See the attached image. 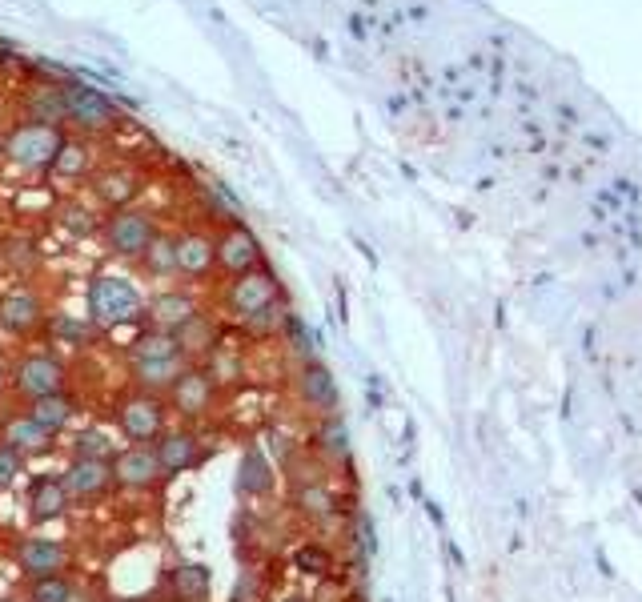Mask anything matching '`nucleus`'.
Wrapping results in <instances>:
<instances>
[{
  "mask_svg": "<svg viewBox=\"0 0 642 602\" xmlns=\"http://www.w3.org/2000/svg\"><path fill=\"white\" fill-rule=\"evenodd\" d=\"M165 402L181 422H201L217 406V382H213V374L205 366H189L177 378V386L165 394Z\"/></svg>",
  "mask_w": 642,
  "mask_h": 602,
  "instance_id": "6e6552de",
  "label": "nucleus"
},
{
  "mask_svg": "<svg viewBox=\"0 0 642 602\" xmlns=\"http://www.w3.org/2000/svg\"><path fill=\"white\" fill-rule=\"evenodd\" d=\"M197 314H201V306L185 289H161L157 297H149V306H145V322L153 330H165V334H181Z\"/></svg>",
  "mask_w": 642,
  "mask_h": 602,
  "instance_id": "4468645a",
  "label": "nucleus"
},
{
  "mask_svg": "<svg viewBox=\"0 0 642 602\" xmlns=\"http://www.w3.org/2000/svg\"><path fill=\"white\" fill-rule=\"evenodd\" d=\"M157 217L149 209H137V205H125V209H113L101 225V237H105V249L121 261H141L145 249L157 241Z\"/></svg>",
  "mask_w": 642,
  "mask_h": 602,
  "instance_id": "7ed1b4c3",
  "label": "nucleus"
},
{
  "mask_svg": "<svg viewBox=\"0 0 642 602\" xmlns=\"http://www.w3.org/2000/svg\"><path fill=\"white\" fill-rule=\"evenodd\" d=\"M65 125L77 133V137H93V133H105L117 125V105L105 89H93V85H65Z\"/></svg>",
  "mask_w": 642,
  "mask_h": 602,
  "instance_id": "423d86ee",
  "label": "nucleus"
},
{
  "mask_svg": "<svg viewBox=\"0 0 642 602\" xmlns=\"http://www.w3.org/2000/svg\"><path fill=\"white\" fill-rule=\"evenodd\" d=\"M21 466H25V454H17L13 446L0 442V490H9L21 478Z\"/></svg>",
  "mask_w": 642,
  "mask_h": 602,
  "instance_id": "ea45409f",
  "label": "nucleus"
},
{
  "mask_svg": "<svg viewBox=\"0 0 642 602\" xmlns=\"http://www.w3.org/2000/svg\"><path fill=\"white\" fill-rule=\"evenodd\" d=\"M65 382H69V370L53 354H25L13 366V390L29 402L49 398V394H65Z\"/></svg>",
  "mask_w": 642,
  "mask_h": 602,
  "instance_id": "0eeeda50",
  "label": "nucleus"
},
{
  "mask_svg": "<svg viewBox=\"0 0 642 602\" xmlns=\"http://www.w3.org/2000/svg\"><path fill=\"white\" fill-rule=\"evenodd\" d=\"M293 506H297V514L309 518V522H330V518L342 510V498H338V490H334L330 482L309 478V482H301V486L293 490Z\"/></svg>",
  "mask_w": 642,
  "mask_h": 602,
  "instance_id": "4be33fe9",
  "label": "nucleus"
},
{
  "mask_svg": "<svg viewBox=\"0 0 642 602\" xmlns=\"http://www.w3.org/2000/svg\"><path fill=\"white\" fill-rule=\"evenodd\" d=\"M0 257H5V265H13L17 273H29L37 265V241L33 237H9Z\"/></svg>",
  "mask_w": 642,
  "mask_h": 602,
  "instance_id": "e433bc0d",
  "label": "nucleus"
},
{
  "mask_svg": "<svg viewBox=\"0 0 642 602\" xmlns=\"http://www.w3.org/2000/svg\"><path fill=\"white\" fill-rule=\"evenodd\" d=\"M293 566L301 574H309V578H326V574H334V554H330V546H321V542H305V546L293 550Z\"/></svg>",
  "mask_w": 642,
  "mask_h": 602,
  "instance_id": "473e14b6",
  "label": "nucleus"
},
{
  "mask_svg": "<svg viewBox=\"0 0 642 602\" xmlns=\"http://www.w3.org/2000/svg\"><path fill=\"white\" fill-rule=\"evenodd\" d=\"M153 450H157V458H161L165 478H169V474H185V470H193V466L205 458L201 438H197L189 426H169V430L153 442Z\"/></svg>",
  "mask_w": 642,
  "mask_h": 602,
  "instance_id": "dca6fc26",
  "label": "nucleus"
},
{
  "mask_svg": "<svg viewBox=\"0 0 642 602\" xmlns=\"http://www.w3.org/2000/svg\"><path fill=\"white\" fill-rule=\"evenodd\" d=\"M61 229H65L69 237H93V233H97V213H93L89 205H81V201H65V209H61Z\"/></svg>",
  "mask_w": 642,
  "mask_h": 602,
  "instance_id": "f704fd0d",
  "label": "nucleus"
},
{
  "mask_svg": "<svg viewBox=\"0 0 642 602\" xmlns=\"http://www.w3.org/2000/svg\"><path fill=\"white\" fill-rule=\"evenodd\" d=\"M177 354H185L181 350V342H177V334H165V330H145V334H137L133 338V346H129V362H145V358H177Z\"/></svg>",
  "mask_w": 642,
  "mask_h": 602,
  "instance_id": "c756f323",
  "label": "nucleus"
},
{
  "mask_svg": "<svg viewBox=\"0 0 642 602\" xmlns=\"http://www.w3.org/2000/svg\"><path fill=\"white\" fill-rule=\"evenodd\" d=\"M141 269L149 273V277H157V281H165V277H181V269H177V237L173 233H157V241L145 249V257H141Z\"/></svg>",
  "mask_w": 642,
  "mask_h": 602,
  "instance_id": "c85d7f7f",
  "label": "nucleus"
},
{
  "mask_svg": "<svg viewBox=\"0 0 642 602\" xmlns=\"http://www.w3.org/2000/svg\"><path fill=\"white\" fill-rule=\"evenodd\" d=\"M313 446L326 462H346L350 458V430L342 422V414H326L317 422V434H313Z\"/></svg>",
  "mask_w": 642,
  "mask_h": 602,
  "instance_id": "cd10ccee",
  "label": "nucleus"
},
{
  "mask_svg": "<svg viewBox=\"0 0 642 602\" xmlns=\"http://www.w3.org/2000/svg\"><path fill=\"white\" fill-rule=\"evenodd\" d=\"M73 454L77 458H101V462H113L117 458V446L105 430H81L77 442H73Z\"/></svg>",
  "mask_w": 642,
  "mask_h": 602,
  "instance_id": "c9c22d12",
  "label": "nucleus"
},
{
  "mask_svg": "<svg viewBox=\"0 0 642 602\" xmlns=\"http://www.w3.org/2000/svg\"><path fill=\"white\" fill-rule=\"evenodd\" d=\"M0 442L13 446V450L25 454V458H33V454H49V450H53V430H45V426L25 410V414L5 418V426H0Z\"/></svg>",
  "mask_w": 642,
  "mask_h": 602,
  "instance_id": "412c9836",
  "label": "nucleus"
},
{
  "mask_svg": "<svg viewBox=\"0 0 642 602\" xmlns=\"http://www.w3.org/2000/svg\"><path fill=\"white\" fill-rule=\"evenodd\" d=\"M354 546H358L366 558L378 550V534H374V518H370V514H358V518H354Z\"/></svg>",
  "mask_w": 642,
  "mask_h": 602,
  "instance_id": "a19ab883",
  "label": "nucleus"
},
{
  "mask_svg": "<svg viewBox=\"0 0 642 602\" xmlns=\"http://www.w3.org/2000/svg\"><path fill=\"white\" fill-rule=\"evenodd\" d=\"M17 566L29 578H45V574H65L73 566V550L57 538H21L17 546Z\"/></svg>",
  "mask_w": 642,
  "mask_h": 602,
  "instance_id": "2eb2a0df",
  "label": "nucleus"
},
{
  "mask_svg": "<svg viewBox=\"0 0 642 602\" xmlns=\"http://www.w3.org/2000/svg\"><path fill=\"white\" fill-rule=\"evenodd\" d=\"M285 338H289V350H293L301 362H317L313 334H309V326H305L297 314H289V318H285Z\"/></svg>",
  "mask_w": 642,
  "mask_h": 602,
  "instance_id": "4c0bfd02",
  "label": "nucleus"
},
{
  "mask_svg": "<svg viewBox=\"0 0 642 602\" xmlns=\"http://www.w3.org/2000/svg\"><path fill=\"white\" fill-rule=\"evenodd\" d=\"M49 334H53V338H65L69 346H85V338H89V326L73 322L69 314H53V318H49Z\"/></svg>",
  "mask_w": 642,
  "mask_h": 602,
  "instance_id": "58836bf2",
  "label": "nucleus"
},
{
  "mask_svg": "<svg viewBox=\"0 0 642 602\" xmlns=\"http://www.w3.org/2000/svg\"><path fill=\"white\" fill-rule=\"evenodd\" d=\"M85 301H89L93 326H105V330L129 326V322L145 318V306H149L145 293H141V285H137L133 277H121V273H101V277H93Z\"/></svg>",
  "mask_w": 642,
  "mask_h": 602,
  "instance_id": "f257e3e1",
  "label": "nucleus"
},
{
  "mask_svg": "<svg viewBox=\"0 0 642 602\" xmlns=\"http://www.w3.org/2000/svg\"><path fill=\"white\" fill-rule=\"evenodd\" d=\"M177 342H181V350H185L189 362H193V358H209V354L221 346V330H217V322L201 310V314L177 334Z\"/></svg>",
  "mask_w": 642,
  "mask_h": 602,
  "instance_id": "a878e982",
  "label": "nucleus"
},
{
  "mask_svg": "<svg viewBox=\"0 0 642 602\" xmlns=\"http://www.w3.org/2000/svg\"><path fill=\"white\" fill-rule=\"evenodd\" d=\"M205 370L213 374V382H217V386H225V382H237V378L245 374V362H241V354H237L233 346H225V342H221V346L209 354V366H205Z\"/></svg>",
  "mask_w": 642,
  "mask_h": 602,
  "instance_id": "72a5a7b5",
  "label": "nucleus"
},
{
  "mask_svg": "<svg viewBox=\"0 0 642 602\" xmlns=\"http://www.w3.org/2000/svg\"><path fill=\"white\" fill-rule=\"evenodd\" d=\"M61 478H65V486H69V494H73L77 502H97V498H105V494L117 486V478H113V462H101V458H77V454H73V462L61 470Z\"/></svg>",
  "mask_w": 642,
  "mask_h": 602,
  "instance_id": "ddd939ff",
  "label": "nucleus"
},
{
  "mask_svg": "<svg viewBox=\"0 0 642 602\" xmlns=\"http://www.w3.org/2000/svg\"><path fill=\"white\" fill-rule=\"evenodd\" d=\"M117 430L133 446H153L169 430V402L161 394H145V390L125 394L117 402Z\"/></svg>",
  "mask_w": 642,
  "mask_h": 602,
  "instance_id": "20e7f679",
  "label": "nucleus"
},
{
  "mask_svg": "<svg viewBox=\"0 0 642 602\" xmlns=\"http://www.w3.org/2000/svg\"><path fill=\"white\" fill-rule=\"evenodd\" d=\"M177 269L181 277H209L217 269V237H209L205 229H185L177 233Z\"/></svg>",
  "mask_w": 642,
  "mask_h": 602,
  "instance_id": "f3484780",
  "label": "nucleus"
},
{
  "mask_svg": "<svg viewBox=\"0 0 642 602\" xmlns=\"http://www.w3.org/2000/svg\"><path fill=\"white\" fill-rule=\"evenodd\" d=\"M189 366L193 362L185 354H177V358H145V362H129V378L145 394H169Z\"/></svg>",
  "mask_w": 642,
  "mask_h": 602,
  "instance_id": "aec40b11",
  "label": "nucleus"
},
{
  "mask_svg": "<svg viewBox=\"0 0 642 602\" xmlns=\"http://www.w3.org/2000/svg\"><path fill=\"white\" fill-rule=\"evenodd\" d=\"M257 594H261V582H257L253 570H245L241 582H237V590H233V602H257Z\"/></svg>",
  "mask_w": 642,
  "mask_h": 602,
  "instance_id": "79ce46f5",
  "label": "nucleus"
},
{
  "mask_svg": "<svg viewBox=\"0 0 642 602\" xmlns=\"http://www.w3.org/2000/svg\"><path fill=\"white\" fill-rule=\"evenodd\" d=\"M237 490H241L245 498H265V494L273 490V466H269V458H265L261 446H249V450L241 454Z\"/></svg>",
  "mask_w": 642,
  "mask_h": 602,
  "instance_id": "5701e85b",
  "label": "nucleus"
},
{
  "mask_svg": "<svg viewBox=\"0 0 642 602\" xmlns=\"http://www.w3.org/2000/svg\"><path fill=\"white\" fill-rule=\"evenodd\" d=\"M69 502H73V494H69L65 478L61 474H41L33 482V490H29V522L33 526H49L69 510Z\"/></svg>",
  "mask_w": 642,
  "mask_h": 602,
  "instance_id": "a211bd4d",
  "label": "nucleus"
},
{
  "mask_svg": "<svg viewBox=\"0 0 642 602\" xmlns=\"http://www.w3.org/2000/svg\"><path fill=\"white\" fill-rule=\"evenodd\" d=\"M9 378H13V370L5 366V358H0V394H5V386H9Z\"/></svg>",
  "mask_w": 642,
  "mask_h": 602,
  "instance_id": "37998d69",
  "label": "nucleus"
},
{
  "mask_svg": "<svg viewBox=\"0 0 642 602\" xmlns=\"http://www.w3.org/2000/svg\"><path fill=\"white\" fill-rule=\"evenodd\" d=\"M277 602H305L301 594H289V598H277Z\"/></svg>",
  "mask_w": 642,
  "mask_h": 602,
  "instance_id": "c03bdc74",
  "label": "nucleus"
},
{
  "mask_svg": "<svg viewBox=\"0 0 642 602\" xmlns=\"http://www.w3.org/2000/svg\"><path fill=\"white\" fill-rule=\"evenodd\" d=\"M257 265H261V241L253 237L249 225L229 221L217 233V269H225L229 277H241V273H249Z\"/></svg>",
  "mask_w": 642,
  "mask_h": 602,
  "instance_id": "9d476101",
  "label": "nucleus"
},
{
  "mask_svg": "<svg viewBox=\"0 0 642 602\" xmlns=\"http://www.w3.org/2000/svg\"><path fill=\"white\" fill-rule=\"evenodd\" d=\"M69 141V133L61 125H41V121H17L5 133V161L25 169V173H49L61 145Z\"/></svg>",
  "mask_w": 642,
  "mask_h": 602,
  "instance_id": "f03ea898",
  "label": "nucleus"
},
{
  "mask_svg": "<svg viewBox=\"0 0 642 602\" xmlns=\"http://www.w3.org/2000/svg\"><path fill=\"white\" fill-rule=\"evenodd\" d=\"M113 478L121 490H153L165 478V470L153 446H125L113 458Z\"/></svg>",
  "mask_w": 642,
  "mask_h": 602,
  "instance_id": "9b49d317",
  "label": "nucleus"
},
{
  "mask_svg": "<svg viewBox=\"0 0 642 602\" xmlns=\"http://www.w3.org/2000/svg\"><path fill=\"white\" fill-rule=\"evenodd\" d=\"M225 306H229V314L237 318V322H253V318H261V314H269L273 306H281V285H277V277L269 273V269H249V273H241V277H233L229 281V289H225Z\"/></svg>",
  "mask_w": 642,
  "mask_h": 602,
  "instance_id": "39448f33",
  "label": "nucleus"
},
{
  "mask_svg": "<svg viewBox=\"0 0 642 602\" xmlns=\"http://www.w3.org/2000/svg\"><path fill=\"white\" fill-rule=\"evenodd\" d=\"M29 602H77V586L69 574L29 578Z\"/></svg>",
  "mask_w": 642,
  "mask_h": 602,
  "instance_id": "2f4dec72",
  "label": "nucleus"
},
{
  "mask_svg": "<svg viewBox=\"0 0 642 602\" xmlns=\"http://www.w3.org/2000/svg\"><path fill=\"white\" fill-rule=\"evenodd\" d=\"M29 414L45 426V430H65L69 422H73V414H77V402L69 398V394H49V398H37V402H29Z\"/></svg>",
  "mask_w": 642,
  "mask_h": 602,
  "instance_id": "7c9ffc66",
  "label": "nucleus"
},
{
  "mask_svg": "<svg viewBox=\"0 0 642 602\" xmlns=\"http://www.w3.org/2000/svg\"><path fill=\"white\" fill-rule=\"evenodd\" d=\"M49 173H53V177H65V181L93 177V149H89V141L77 137V133H69V141L61 145V153H57V161H53Z\"/></svg>",
  "mask_w": 642,
  "mask_h": 602,
  "instance_id": "393cba45",
  "label": "nucleus"
},
{
  "mask_svg": "<svg viewBox=\"0 0 642 602\" xmlns=\"http://www.w3.org/2000/svg\"><path fill=\"white\" fill-rule=\"evenodd\" d=\"M169 590L177 602H205L209 598V566L205 562H181L169 574Z\"/></svg>",
  "mask_w": 642,
  "mask_h": 602,
  "instance_id": "bb28decb",
  "label": "nucleus"
},
{
  "mask_svg": "<svg viewBox=\"0 0 642 602\" xmlns=\"http://www.w3.org/2000/svg\"><path fill=\"white\" fill-rule=\"evenodd\" d=\"M93 197L109 209H125L133 205V197L141 193V173L129 169V165H109V169H97L93 177Z\"/></svg>",
  "mask_w": 642,
  "mask_h": 602,
  "instance_id": "6ab92c4d",
  "label": "nucleus"
},
{
  "mask_svg": "<svg viewBox=\"0 0 642 602\" xmlns=\"http://www.w3.org/2000/svg\"><path fill=\"white\" fill-rule=\"evenodd\" d=\"M0 161H5V137H0Z\"/></svg>",
  "mask_w": 642,
  "mask_h": 602,
  "instance_id": "a18cd8bd",
  "label": "nucleus"
},
{
  "mask_svg": "<svg viewBox=\"0 0 642 602\" xmlns=\"http://www.w3.org/2000/svg\"><path fill=\"white\" fill-rule=\"evenodd\" d=\"M49 322L45 310V297L37 289H9L0 297V330L13 334V338H29Z\"/></svg>",
  "mask_w": 642,
  "mask_h": 602,
  "instance_id": "1a4fd4ad",
  "label": "nucleus"
},
{
  "mask_svg": "<svg viewBox=\"0 0 642 602\" xmlns=\"http://www.w3.org/2000/svg\"><path fill=\"white\" fill-rule=\"evenodd\" d=\"M293 386H297L301 406H309L313 414H321V418L338 414V382H334V374H330L326 362H301Z\"/></svg>",
  "mask_w": 642,
  "mask_h": 602,
  "instance_id": "f8f14e48",
  "label": "nucleus"
},
{
  "mask_svg": "<svg viewBox=\"0 0 642 602\" xmlns=\"http://www.w3.org/2000/svg\"><path fill=\"white\" fill-rule=\"evenodd\" d=\"M25 121L61 125L65 129V85H37L25 97Z\"/></svg>",
  "mask_w": 642,
  "mask_h": 602,
  "instance_id": "b1692460",
  "label": "nucleus"
}]
</instances>
